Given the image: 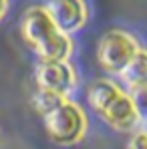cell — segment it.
<instances>
[{
	"label": "cell",
	"mask_w": 147,
	"mask_h": 149,
	"mask_svg": "<svg viewBox=\"0 0 147 149\" xmlns=\"http://www.w3.org/2000/svg\"><path fill=\"white\" fill-rule=\"evenodd\" d=\"M20 32H22V38L32 47L36 56L40 58V63L69 61L73 42L69 34L56 30L45 6H32L22 14Z\"/></svg>",
	"instance_id": "obj_1"
},
{
	"label": "cell",
	"mask_w": 147,
	"mask_h": 149,
	"mask_svg": "<svg viewBox=\"0 0 147 149\" xmlns=\"http://www.w3.org/2000/svg\"><path fill=\"white\" fill-rule=\"evenodd\" d=\"M45 129L54 145H63V147L75 145L85 137L87 117L77 103L65 99L50 113L45 115Z\"/></svg>",
	"instance_id": "obj_2"
},
{
	"label": "cell",
	"mask_w": 147,
	"mask_h": 149,
	"mask_svg": "<svg viewBox=\"0 0 147 149\" xmlns=\"http://www.w3.org/2000/svg\"><path fill=\"white\" fill-rule=\"evenodd\" d=\"M141 49L137 40L123 32V30H107L99 38L97 47V58L99 65L111 74H119L131 63V58Z\"/></svg>",
	"instance_id": "obj_3"
},
{
	"label": "cell",
	"mask_w": 147,
	"mask_h": 149,
	"mask_svg": "<svg viewBox=\"0 0 147 149\" xmlns=\"http://www.w3.org/2000/svg\"><path fill=\"white\" fill-rule=\"evenodd\" d=\"M45 10L50 16L56 30L71 34L79 30L87 20V6L85 0H47Z\"/></svg>",
	"instance_id": "obj_4"
},
{
	"label": "cell",
	"mask_w": 147,
	"mask_h": 149,
	"mask_svg": "<svg viewBox=\"0 0 147 149\" xmlns=\"http://www.w3.org/2000/svg\"><path fill=\"white\" fill-rule=\"evenodd\" d=\"M101 117L117 131H133L141 121V113L135 103V97L125 91H119V95L103 109Z\"/></svg>",
	"instance_id": "obj_5"
},
{
	"label": "cell",
	"mask_w": 147,
	"mask_h": 149,
	"mask_svg": "<svg viewBox=\"0 0 147 149\" xmlns=\"http://www.w3.org/2000/svg\"><path fill=\"white\" fill-rule=\"evenodd\" d=\"M36 83L42 89H49L67 97L77 85V74L67 61L40 63L36 69Z\"/></svg>",
	"instance_id": "obj_6"
},
{
	"label": "cell",
	"mask_w": 147,
	"mask_h": 149,
	"mask_svg": "<svg viewBox=\"0 0 147 149\" xmlns=\"http://www.w3.org/2000/svg\"><path fill=\"white\" fill-rule=\"evenodd\" d=\"M125 85L129 87V95H143L145 93V85H147V54L143 49L137 50V54L131 58V63L123 69L121 73Z\"/></svg>",
	"instance_id": "obj_7"
},
{
	"label": "cell",
	"mask_w": 147,
	"mask_h": 149,
	"mask_svg": "<svg viewBox=\"0 0 147 149\" xmlns=\"http://www.w3.org/2000/svg\"><path fill=\"white\" fill-rule=\"evenodd\" d=\"M119 91H121V89H119L115 83H111V81H103V79L95 81V83L89 87V91H87V99H89L91 109L101 115L103 109L119 95Z\"/></svg>",
	"instance_id": "obj_8"
},
{
	"label": "cell",
	"mask_w": 147,
	"mask_h": 149,
	"mask_svg": "<svg viewBox=\"0 0 147 149\" xmlns=\"http://www.w3.org/2000/svg\"><path fill=\"white\" fill-rule=\"evenodd\" d=\"M65 99H67L65 95H59V93H54V91H49V89L38 87V91L32 95V107H34V111H36L38 115L45 117L47 113H50L56 105H61Z\"/></svg>",
	"instance_id": "obj_9"
},
{
	"label": "cell",
	"mask_w": 147,
	"mask_h": 149,
	"mask_svg": "<svg viewBox=\"0 0 147 149\" xmlns=\"http://www.w3.org/2000/svg\"><path fill=\"white\" fill-rule=\"evenodd\" d=\"M127 149H147V133L145 129H139L127 143Z\"/></svg>",
	"instance_id": "obj_10"
},
{
	"label": "cell",
	"mask_w": 147,
	"mask_h": 149,
	"mask_svg": "<svg viewBox=\"0 0 147 149\" xmlns=\"http://www.w3.org/2000/svg\"><path fill=\"white\" fill-rule=\"evenodd\" d=\"M4 12H6V0H0V20H2Z\"/></svg>",
	"instance_id": "obj_11"
}]
</instances>
